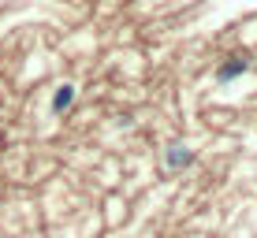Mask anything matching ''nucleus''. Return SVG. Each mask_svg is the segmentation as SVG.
<instances>
[{"instance_id":"nucleus-1","label":"nucleus","mask_w":257,"mask_h":238,"mask_svg":"<svg viewBox=\"0 0 257 238\" xmlns=\"http://www.w3.org/2000/svg\"><path fill=\"white\" fill-rule=\"evenodd\" d=\"M71 101H75V86H60L56 101H52V112H64V108H67Z\"/></svg>"},{"instance_id":"nucleus-3","label":"nucleus","mask_w":257,"mask_h":238,"mask_svg":"<svg viewBox=\"0 0 257 238\" xmlns=\"http://www.w3.org/2000/svg\"><path fill=\"white\" fill-rule=\"evenodd\" d=\"M242 67H246V64H242V60H235V64H231V67H224V71H220V78H231V75H238V71H242Z\"/></svg>"},{"instance_id":"nucleus-2","label":"nucleus","mask_w":257,"mask_h":238,"mask_svg":"<svg viewBox=\"0 0 257 238\" xmlns=\"http://www.w3.org/2000/svg\"><path fill=\"white\" fill-rule=\"evenodd\" d=\"M187 160H190V153H187L183 145H175V149H172V164L179 167V164H187Z\"/></svg>"}]
</instances>
